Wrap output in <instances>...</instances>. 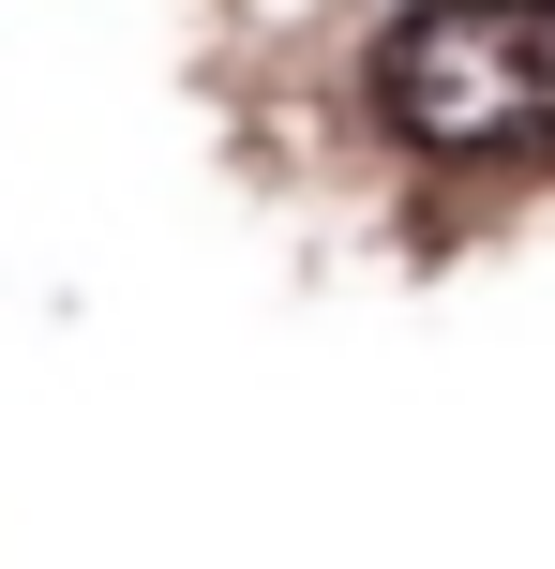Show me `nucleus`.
I'll use <instances>...</instances> for the list:
<instances>
[{"label": "nucleus", "mask_w": 555, "mask_h": 569, "mask_svg": "<svg viewBox=\"0 0 555 569\" xmlns=\"http://www.w3.org/2000/svg\"><path fill=\"white\" fill-rule=\"evenodd\" d=\"M376 106L436 166L555 150V0H406L376 46Z\"/></svg>", "instance_id": "f257e3e1"}]
</instances>
